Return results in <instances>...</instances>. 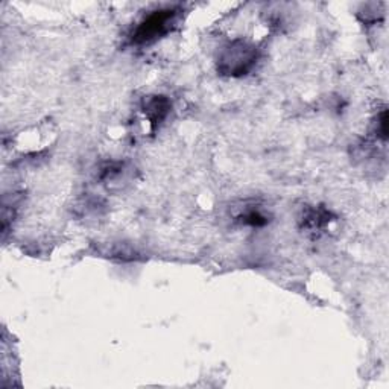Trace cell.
Returning a JSON list of instances; mask_svg holds the SVG:
<instances>
[{
    "mask_svg": "<svg viewBox=\"0 0 389 389\" xmlns=\"http://www.w3.org/2000/svg\"><path fill=\"white\" fill-rule=\"evenodd\" d=\"M237 219L245 224V225H250V227H263V225L268 224V216L264 215L260 208H246L245 212L240 213L237 216Z\"/></svg>",
    "mask_w": 389,
    "mask_h": 389,
    "instance_id": "obj_5",
    "label": "cell"
},
{
    "mask_svg": "<svg viewBox=\"0 0 389 389\" xmlns=\"http://www.w3.org/2000/svg\"><path fill=\"white\" fill-rule=\"evenodd\" d=\"M330 219V213L325 212V210H309V212L302 217V224L305 227L309 230H323L327 224H329Z\"/></svg>",
    "mask_w": 389,
    "mask_h": 389,
    "instance_id": "obj_4",
    "label": "cell"
},
{
    "mask_svg": "<svg viewBox=\"0 0 389 389\" xmlns=\"http://www.w3.org/2000/svg\"><path fill=\"white\" fill-rule=\"evenodd\" d=\"M169 110H170V102L165 96H152L145 100L143 111L152 128H155L159 123L166 119Z\"/></svg>",
    "mask_w": 389,
    "mask_h": 389,
    "instance_id": "obj_3",
    "label": "cell"
},
{
    "mask_svg": "<svg viewBox=\"0 0 389 389\" xmlns=\"http://www.w3.org/2000/svg\"><path fill=\"white\" fill-rule=\"evenodd\" d=\"M177 19V10L174 8H166V10H159L151 12L138 23V26L132 33V42L136 44L152 43L159 40L163 35H166L172 29Z\"/></svg>",
    "mask_w": 389,
    "mask_h": 389,
    "instance_id": "obj_2",
    "label": "cell"
},
{
    "mask_svg": "<svg viewBox=\"0 0 389 389\" xmlns=\"http://www.w3.org/2000/svg\"><path fill=\"white\" fill-rule=\"evenodd\" d=\"M257 61V49L253 44L237 40L225 48L217 61V70L222 75L242 76L246 75Z\"/></svg>",
    "mask_w": 389,
    "mask_h": 389,
    "instance_id": "obj_1",
    "label": "cell"
}]
</instances>
